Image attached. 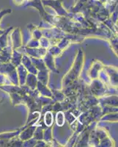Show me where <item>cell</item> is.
<instances>
[{
  "mask_svg": "<svg viewBox=\"0 0 118 147\" xmlns=\"http://www.w3.org/2000/svg\"><path fill=\"white\" fill-rule=\"evenodd\" d=\"M10 11H8V10H3V11H2L1 13H0V20H1V18H2V17L5 14L7 13H9Z\"/></svg>",
  "mask_w": 118,
  "mask_h": 147,
  "instance_id": "obj_3",
  "label": "cell"
},
{
  "mask_svg": "<svg viewBox=\"0 0 118 147\" xmlns=\"http://www.w3.org/2000/svg\"><path fill=\"white\" fill-rule=\"evenodd\" d=\"M56 122L57 124L60 127H62L65 123V115H64L63 113L59 112L57 114V119H56Z\"/></svg>",
  "mask_w": 118,
  "mask_h": 147,
  "instance_id": "obj_2",
  "label": "cell"
},
{
  "mask_svg": "<svg viewBox=\"0 0 118 147\" xmlns=\"http://www.w3.org/2000/svg\"><path fill=\"white\" fill-rule=\"evenodd\" d=\"M44 122L46 125L48 127H51L53 124V115L51 112H47L44 116Z\"/></svg>",
  "mask_w": 118,
  "mask_h": 147,
  "instance_id": "obj_1",
  "label": "cell"
}]
</instances>
